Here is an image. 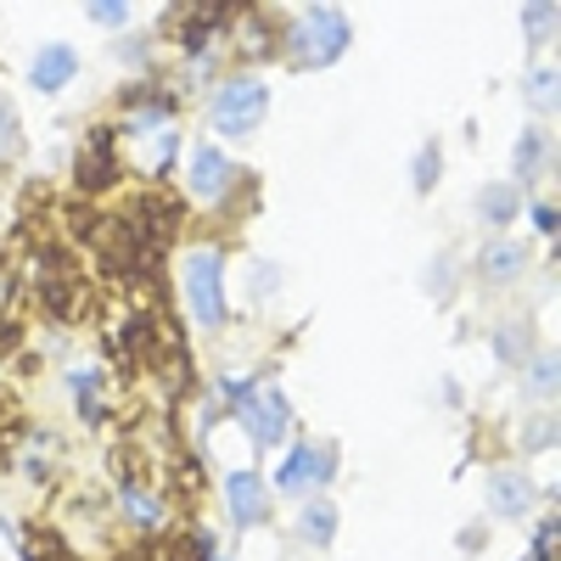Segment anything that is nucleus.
<instances>
[{
	"mask_svg": "<svg viewBox=\"0 0 561 561\" xmlns=\"http://www.w3.org/2000/svg\"><path fill=\"white\" fill-rule=\"evenodd\" d=\"M343 51H348V18H343L337 7L304 12V18L293 23V34H287V57H293L298 68H332Z\"/></svg>",
	"mask_w": 561,
	"mask_h": 561,
	"instance_id": "nucleus-1",
	"label": "nucleus"
},
{
	"mask_svg": "<svg viewBox=\"0 0 561 561\" xmlns=\"http://www.w3.org/2000/svg\"><path fill=\"white\" fill-rule=\"evenodd\" d=\"M264 113H270L264 79H230L219 96H214V129L230 135V140H237V135H253Z\"/></svg>",
	"mask_w": 561,
	"mask_h": 561,
	"instance_id": "nucleus-2",
	"label": "nucleus"
},
{
	"mask_svg": "<svg viewBox=\"0 0 561 561\" xmlns=\"http://www.w3.org/2000/svg\"><path fill=\"white\" fill-rule=\"evenodd\" d=\"M185 293L203 325H225V287H219V253H192L185 259Z\"/></svg>",
	"mask_w": 561,
	"mask_h": 561,
	"instance_id": "nucleus-3",
	"label": "nucleus"
},
{
	"mask_svg": "<svg viewBox=\"0 0 561 561\" xmlns=\"http://www.w3.org/2000/svg\"><path fill=\"white\" fill-rule=\"evenodd\" d=\"M242 415H248L253 444H280V438H287V421H293L280 393H248V399H242Z\"/></svg>",
	"mask_w": 561,
	"mask_h": 561,
	"instance_id": "nucleus-4",
	"label": "nucleus"
},
{
	"mask_svg": "<svg viewBox=\"0 0 561 561\" xmlns=\"http://www.w3.org/2000/svg\"><path fill=\"white\" fill-rule=\"evenodd\" d=\"M332 478V449H314V444H304V449H293V460L280 466V489L287 494H298V489H309V483H325Z\"/></svg>",
	"mask_w": 561,
	"mask_h": 561,
	"instance_id": "nucleus-5",
	"label": "nucleus"
},
{
	"mask_svg": "<svg viewBox=\"0 0 561 561\" xmlns=\"http://www.w3.org/2000/svg\"><path fill=\"white\" fill-rule=\"evenodd\" d=\"M79 73V51H73V45H45V51L34 57V90H45V96H51V90H62L68 79Z\"/></svg>",
	"mask_w": 561,
	"mask_h": 561,
	"instance_id": "nucleus-6",
	"label": "nucleus"
},
{
	"mask_svg": "<svg viewBox=\"0 0 561 561\" xmlns=\"http://www.w3.org/2000/svg\"><path fill=\"white\" fill-rule=\"evenodd\" d=\"M225 494H230V517H237V528H253L264 517V483H259V472H230Z\"/></svg>",
	"mask_w": 561,
	"mask_h": 561,
	"instance_id": "nucleus-7",
	"label": "nucleus"
},
{
	"mask_svg": "<svg viewBox=\"0 0 561 561\" xmlns=\"http://www.w3.org/2000/svg\"><path fill=\"white\" fill-rule=\"evenodd\" d=\"M230 180H237V163L219 158L214 147H197V158H192V192L197 197H225Z\"/></svg>",
	"mask_w": 561,
	"mask_h": 561,
	"instance_id": "nucleus-8",
	"label": "nucleus"
},
{
	"mask_svg": "<svg viewBox=\"0 0 561 561\" xmlns=\"http://www.w3.org/2000/svg\"><path fill=\"white\" fill-rule=\"evenodd\" d=\"M489 500H494L500 517H523V511L534 505V483H528V478H517V472H494Z\"/></svg>",
	"mask_w": 561,
	"mask_h": 561,
	"instance_id": "nucleus-9",
	"label": "nucleus"
},
{
	"mask_svg": "<svg viewBox=\"0 0 561 561\" xmlns=\"http://www.w3.org/2000/svg\"><path fill=\"white\" fill-rule=\"evenodd\" d=\"M113 174H118L113 169V135H96V147H84V158H79V185L84 192H102Z\"/></svg>",
	"mask_w": 561,
	"mask_h": 561,
	"instance_id": "nucleus-10",
	"label": "nucleus"
},
{
	"mask_svg": "<svg viewBox=\"0 0 561 561\" xmlns=\"http://www.w3.org/2000/svg\"><path fill=\"white\" fill-rule=\"evenodd\" d=\"M298 534H304L309 545H332V534H337V511H332V505H309V511H304V523H298Z\"/></svg>",
	"mask_w": 561,
	"mask_h": 561,
	"instance_id": "nucleus-11",
	"label": "nucleus"
},
{
	"mask_svg": "<svg viewBox=\"0 0 561 561\" xmlns=\"http://www.w3.org/2000/svg\"><path fill=\"white\" fill-rule=\"evenodd\" d=\"M545 152H550V147H545V135H539V129H528V135L517 140V174H523V180L545 174Z\"/></svg>",
	"mask_w": 561,
	"mask_h": 561,
	"instance_id": "nucleus-12",
	"label": "nucleus"
},
{
	"mask_svg": "<svg viewBox=\"0 0 561 561\" xmlns=\"http://www.w3.org/2000/svg\"><path fill=\"white\" fill-rule=\"evenodd\" d=\"M523 259H528V253H523L517 242H500L494 253H483V270H489L494 280H511V275H517V270H523Z\"/></svg>",
	"mask_w": 561,
	"mask_h": 561,
	"instance_id": "nucleus-13",
	"label": "nucleus"
},
{
	"mask_svg": "<svg viewBox=\"0 0 561 561\" xmlns=\"http://www.w3.org/2000/svg\"><path fill=\"white\" fill-rule=\"evenodd\" d=\"M511 214H517V192H511V185H489V192H483V219L505 225Z\"/></svg>",
	"mask_w": 561,
	"mask_h": 561,
	"instance_id": "nucleus-14",
	"label": "nucleus"
},
{
	"mask_svg": "<svg viewBox=\"0 0 561 561\" xmlns=\"http://www.w3.org/2000/svg\"><path fill=\"white\" fill-rule=\"evenodd\" d=\"M18 147H23L18 113H12V102H7V96H0V163H7V158H18Z\"/></svg>",
	"mask_w": 561,
	"mask_h": 561,
	"instance_id": "nucleus-15",
	"label": "nucleus"
},
{
	"mask_svg": "<svg viewBox=\"0 0 561 561\" xmlns=\"http://www.w3.org/2000/svg\"><path fill=\"white\" fill-rule=\"evenodd\" d=\"M494 348H500V359H523V354H528V325H523V320H517V325H500Z\"/></svg>",
	"mask_w": 561,
	"mask_h": 561,
	"instance_id": "nucleus-16",
	"label": "nucleus"
},
{
	"mask_svg": "<svg viewBox=\"0 0 561 561\" xmlns=\"http://www.w3.org/2000/svg\"><path fill=\"white\" fill-rule=\"evenodd\" d=\"M124 511L140 523V528H158V505L147 500V494H135V489H124Z\"/></svg>",
	"mask_w": 561,
	"mask_h": 561,
	"instance_id": "nucleus-17",
	"label": "nucleus"
},
{
	"mask_svg": "<svg viewBox=\"0 0 561 561\" xmlns=\"http://www.w3.org/2000/svg\"><path fill=\"white\" fill-rule=\"evenodd\" d=\"M523 18H528V39H550V28H556V7H528Z\"/></svg>",
	"mask_w": 561,
	"mask_h": 561,
	"instance_id": "nucleus-18",
	"label": "nucleus"
},
{
	"mask_svg": "<svg viewBox=\"0 0 561 561\" xmlns=\"http://www.w3.org/2000/svg\"><path fill=\"white\" fill-rule=\"evenodd\" d=\"M528 96H534V102H545V107L556 102V73H550V68H539V73L528 79Z\"/></svg>",
	"mask_w": 561,
	"mask_h": 561,
	"instance_id": "nucleus-19",
	"label": "nucleus"
},
{
	"mask_svg": "<svg viewBox=\"0 0 561 561\" xmlns=\"http://www.w3.org/2000/svg\"><path fill=\"white\" fill-rule=\"evenodd\" d=\"M534 393H556V354H545L534 365Z\"/></svg>",
	"mask_w": 561,
	"mask_h": 561,
	"instance_id": "nucleus-20",
	"label": "nucleus"
},
{
	"mask_svg": "<svg viewBox=\"0 0 561 561\" xmlns=\"http://www.w3.org/2000/svg\"><path fill=\"white\" fill-rule=\"evenodd\" d=\"M433 180H438V147H427V152H421V163H415V185H421V192H427Z\"/></svg>",
	"mask_w": 561,
	"mask_h": 561,
	"instance_id": "nucleus-21",
	"label": "nucleus"
},
{
	"mask_svg": "<svg viewBox=\"0 0 561 561\" xmlns=\"http://www.w3.org/2000/svg\"><path fill=\"white\" fill-rule=\"evenodd\" d=\"M523 444H528V449H550V444H556V421H550V415H545V421H534V433H528Z\"/></svg>",
	"mask_w": 561,
	"mask_h": 561,
	"instance_id": "nucleus-22",
	"label": "nucleus"
},
{
	"mask_svg": "<svg viewBox=\"0 0 561 561\" xmlns=\"http://www.w3.org/2000/svg\"><path fill=\"white\" fill-rule=\"evenodd\" d=\"M534 225L545 230V237H556V208H550V203H539V208H534Z\"/></svg>",
	"mask_w": 561,
	"mask_h": 561,
	"instance_id": "nucleus-23",
	"label": "nucleus"
},
{
	"mask_svg": "<svg viewBox=\"0 0 561 561\" xmlns=\"http://www.w3.org/2000/svg\"><path fill=\"white\" fill-rule=\"evenodd\" d=\"M90 18H96V23H124L129 12L124 7H90Z\"/></svg>",
	"mask_w": 561,
	"mask_h": 561,
	"instance_id": "nucleus-24",
	"label": "nucleus"
},
{
	"mask_svg": "<svg viewBox=\"0 0 561 561\" xmlns=\"http://www.w3.org/2000/svg\"><path fill=\"white\" fill-rule=\"evenodd\" d=\"M208 561H214V556H208Z\"/></svg>",
	"mask_w": 561,
	"mask_h": 561,
	"instance_id": "nucleus-25",
	"label": "nucleus"
}]
</instances>
